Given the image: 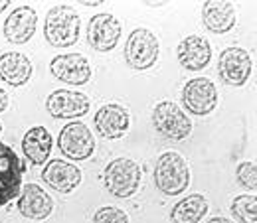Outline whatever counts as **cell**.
Returning a JSON list of instances; mask_svg holds the SVG:
<instances>
[{"label": "cell", "instance_id": "28", "mask_svg": "<svg viewBox=\"0 0 257 223\" xmlns=\"http://www.w3.org/2000/svg\"><path fill=\"white\" fill-rule=\"evenodd\" d=\"M8 4H12V2H10V0H0V14L8 8Z\"/></svg>", "mask_w": 257, "mask_h": 223}, {"label": "cell", "instance_id": "8", "mask_svg": "<svg viewBox=\"0 0 257 223\" xmlns=\"http://www.w3.org/2000/svg\"><path fill=\"white\" fill-rule=\"evenodd\" d=\"M26 166L18 154L4 142H0V207L20 195L22 174Z\"/></svg>", "mask_w": 257, "mask_h": 223}, {"label": "cell", "instance_id": "9", "mask_svg": "<svg viewBox=\"0 0 257 223\" xmlns=\"http://www.w3.org/2000/svg\"><path fill=\"white\" fill-rule=\"evenodd\" d=\"M182 103L186 111L198 117L210 115L218 107V89L208 77H194L182 89Z\"/></svg>", "mask_w": 257, "mask_h": 223}, {"label": "cell", "instance_id": "24", "mask_svg": "<svg viewBox=\"0 0 257 223\" xmlns=\"http://www.w3.org/2000/svg\"><path fill=\"white\" fill-rule=\"evenodd\" d=\"M93 223H128V215L121 207L103 205L93 213Z\"/></svg>", "mask_w": 257, "mask_h": 223}, {"label": "cell", "instance_id": "13", "mask_svg": "<svg viewBox=\"0 0 257 223\" xmlns=\"http://www.w3.org/2000/svg\"><path fill=\"white\" fill-rule=\"evenodd\" d=\"M42 178L52 190L60 191V193H71L73 190L79 188V184L83 180V174H81L79 166H75L73 162L54 158L46 162Z\"/></svg>", "mask_w": 257, "mask_h": 223}, {"label": "cell", "instance_id": "5", "mask_svg": "<svg viewBox=\"0 0 257 223\" xmlns=\"http://www.w3.org/2000/svg\"><path fill=\"white\" fill-rule=\"evenodd\" d=\"M153 125L168 140H184L192 132V121L174 101H161L153 111Z\"/></svg>", "mask_w": 257, "mask_h": 223}, {"label": "cell", "instance_id": "17", "mask_svg": "<svg viewBox=\"0 0 257 223\" xmlns=\"http://www.w3.org/2000/svg\"><path fill=\"white\" fill-rule=\"evenodd\" d=\"M18 211L28 219L42 221L54 211V199L48 191H44L42 186L26 184L18 195Z\"/></svg>", "mask_w": 257, "mask_h": 223}, {"label": "cell", "instance_id": "18", "mask_svg": "<svg viewBox=\"0 0 257 223\" xmlns=\"http://www.w3.org/2000/svg\"><path fill=\"white\" fill-rule=\"evenodd\" d=\"M202 22L214 34H227L235 26V8L227 0H208L202 4Z\"/></svg>", "mask_w": 257, "mask_h": 223}, {"label": "cell", "instance_id": "29", "mask_svg": "<svg viewBox=\"0 0 257 223\" xmlns=\"http://www.w3.org/2000/svg\"><path fill=\"white\" fill-rule=\"evenodd\" d=\"M0 132H2V125H0Z\"/></svg>", "mask_w": 257, "mask_h": 223}, {"label": "cell", "instance_id": "22", "mask_svg": "<svg viewBox=\"0 0 257 223\" xmlns=\"http://www.w3.org/2000/svg\"><path fill=\"white\" fill-rule=\"evenodd\" d=\"M229 211L233 219L239 223H257V195L255 193H241L233 197Z\"/></svg>", "mask_w": 257, "mask_h": 223}, {"label": "cell", "instance_id": "21", "mask_svg": "<svg viewBox=\"0 0 257 223\" xmlns=\"http://www.w3.org/2000/svg\"><path fill=\"white\" fill-rule=\"evenodd\" d=\"M210 205L208 199L202 193H190L184 199H180L172 209H170V221L172 223H200Z\"/></svg>", "mask_w": 257, "mask_h": 223}, {"label": "cell", "instance_id": "3", "mask_svg": "<svg viewBox=\"0 0 257 223\" xmlns=\"http://www.w3.org/2000/svg\"><path fill=\"white\" fill-rule=\"evenodd\" d=\"M141 178H143L141 166L131 158H115L107 164L103 172V184L107 191L119 199L133 197L139 191Z\"/></svg>", "mask_w": 257, "mask_h": 223}, {"label": "cell", "instance_id": "4", "mask_svg": "<svg viewBox=\"0 0 257 223\" xmlns=\"http://www.w3.org/2000/svg\"><path fill=\"white\" fill-rule=\"evenodd\" d=\"M159 54H161V42L155 36V32L147 28H137L127 38L125 62L128 64V67L137 71L151 69L159 62Z\"/></svg>", "mask_w": 257, "mask_h": 223}, {"label": "cell", "instance_id": "2", "mask_svg": "<svg viewBox=\"0 0 257 223\" xmlns=\"http://www.w3.org/2000/svg\"><path fill=\"white\" fill-rule=\"evenodd\" d=\"M155 186L164 195H180L190 186V166L178 152H164L155 164Z\"/></svg>", "mask_w": 257, "mask_h": 223}, {"label": "cell", "instance_id": "26", "mask_svg": "<svg viewBox=\"0 0 257 223\" xmlns=\"http://www.w3.org/2000/svg\"><path fill=\"white\" fill-rule=\"evenodd\" d=\"M206 223H235V221H231L227 217H212V219H208Z\"/></svg>", "mask_w": 257, "mask_h": 223}, {"label": "cell", "instance_id": "27", "mask_svg": "<svg viewBox=\"0 0 257 223\" xmlns=\"http://www.w3.org/2000/svg\"><path fill=\"white\" fill-rule=\"evenodd\" d=\"M79 4H85V6H99V4H103L101 0H85V2H79Z\"/></svg>", "mask_w": 257, "mask_h": 223}, {"label": "cell", "instance_id": "23", "mask_svg": "<svg viewBox=\"0 0 257 223\" xmlns=\"http://www.w3.org/2000/svg\"><path fill=\"white\" fill-rule=\"evenodd\" d=\"M235 178H237V184L241 188H245L247 191L255 193L257 190V166L255 162H249V160H243L237 164L235 168Z\"/></svg>", "mask_w": 257, "mask_h": 223}, {"label": "cell", "instance_id": "16", "mask_svg": "<svg viewBox=\"0 0 257 223\" xmlns=\"http://www.w3.org/2000/svg\"><path fill=\"white\" fill-rule=\"evenodd\" d=\"M178 64L188 71H200L212 60V46L204 36H186L176 48Z\"/></svg>", "mask_w": 257, "mask_h": 223}, {"label": "cell", "instance_id": "15", "mask_svg": "<svg viewBox=\"0 0 257 223\" xmlns=\"http://www.w3.org/2000/svg\"><path fill=\"white\" fill-rule=\"evenodd\" d=\"M93 125L103 138L117 140L127 134L128 127H131V115L123 105L109 103V105H103L95 113Z\"/></svg>", "mask_w": 257, "mask_h": 223}, {"label": "cell", "instance_id": "20", "mask_svg": "<svg viewBox=\"0 0 257 223\" xmlns=\"http://www.w3.org/2000/svg\"><path fill=\"white\" fill-rule=\"evenodd\" d=\"M52 134L46 127H32L22 136V152L34 166H44L52 152Z\"/></svg>", "mask_w": 257, "mask_h": 223}, {"label": "cell", "instance_id": "1", "mask_svg": "<svg viewBox=\"0 0 257 223\" xmlns=\"http://www.w3.org/2000/svg\"><path fill=\"white\" fill-rule=\"evenodd\" d=\"M81 32V20L73 6L56 4L50 8L44 22V38L54 48H69L77 44Z\"/></svg>", "mask_w": 257, "mask_h": 223}, {"label": "cell", "instance_id": "14", "mask_svg": "<svg viewBox=\"0 0 257 223\" xmlns=\"http://www.w3.org/2000/svg\"><path fill=\"white\" fill-rule=\"evenodd\" d=\"M36 28H38V14L32 6L24 4V6H18L14 8L8 18L4 20V26H2V32H4V38L12 44H28L36 34Z\"/></svg>", "mask_w": 257, "mask_h": 223}, {"label": "cell", "instance_id": "7", "mask_svg": "<svg viewBox=\"0 0 257 223\" xmlns=\"http://www.w3.org/2000/svg\"><path fill=\"white\" fill-rule=\"evenodd\" d=\"M218 73L227 85L243 87L253 73V60L249 52L239 46L225 48L218 58Z\"/></svg>", "mask_w": 257, "mask_h": 223}, {"label": "cell", "instance_id": "25", "mask_svg": "<svg viewBox=\"0 0 257 223\" xmlns=\"http://www.w3.org/2000/svg\"><path fill=\"white\" fill-rule=\"evenodd\" d=\"M6 107H8V95H6V91H4L2 85H0V113L6 111Z\"/></svg>", "mask_w": 257, "mask_h": 223}, {"label": "cell", "instance_id": "11", "mask_svg": "<svg viewBox=\"0 0 257 223\" xmlns=\"http://www.w3.org/2000/svg\"><path fill=\"white\" fill-rule=\"evenodd\" d=\"M50 71L62 83L75 85V87L87 85L91 81V77H93L91 64L81 54H62V56H56L52 60V64H50Z\"/></svg>", "mask_w": 257, "mask_h": 223}, {"label": "cell", "instance_id": "10", "mask_svg": "<svg viewBox=\"0 0 257 223\" xmlns=\"http://www.w3.org/2000/svg\"><path fill=\"white\" fill-rule=\"evenodd\" d=\"M123 26L113 14H95L87 24V44L101 54L113 52L121 40Z\"/></svg>", "mask_w": 257, "mask_h": 223}, {"label": "cell", "instance_id": "6", "mask_svg": "<svg viewBox=\"0 0 257 223\" xmlns=\"http://www.w3.org/2000/svg\"><path fill=\"white\" fill-rule=\"evenodd\" d=\"M58 148L67 160L81 162V160L91 158V154L95 152V136L87 125L73 121L60 130Z\"/></svg>", "mask_w": 257, "mask_h": 223}, {"label": "cell", "instance_id": "12", "mask_svg": "<svg viewBox=\"0 0 257 223\" xmlns=\"http://www.w3.org/2000/svg\"><path fill=\"white\" fill-rule=\"evenodd\" d=\"M46 109L54 119H79L89 113L91 101L83 93L69 91V89H58L48 95Z\"/></svg>", "mask_w": 257, "mask_h": 223}, {"label": "cell", "instance_id": "19", "mask_svg": "<svg viewBox=\"0 0 257 223\" xmlns=\"http://www.w3.org/2000/svg\"><path fill=\"white\" fill-rule=\"evenodd\" d=\"M32 62L20 52H4L0 56V79L12 87H22L32 77Z\"/></svg>", "mask_w": 257, "mask_h": 223}]
</instances>
